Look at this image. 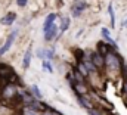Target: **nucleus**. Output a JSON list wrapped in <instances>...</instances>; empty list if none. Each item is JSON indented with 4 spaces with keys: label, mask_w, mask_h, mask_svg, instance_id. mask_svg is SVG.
<instances>
[{
    "label": "nucleus",
    "mask_w": 127,
    "mask_h": 115,
    "mask_svg": "<svg viewBox=\"0 0 127 115\" xmlns=\"http://www.w3.org/2000/svg\"><path fill=\"white\" fill-rule=\"evenodd\" d=\"M86 7H87V3L84 0H75L74 4H72V16L74 18H78Z\"/></svg>",
    "instance_id": "nucleus-1"
},
{
    "label": "nucleus",
    "mask_w": 127,
    "mask_h": 115,
    "mask_svg": "<svg viewBox=\"0 0 127 115\" xmlns=\"http://www.w3.org/2000/svg\"><path fill=\"white\" fill-rule=\"evenodd\" d=\"M106 62H108L109 68H112V69H120L121 68V60L118 59V56L115 53H112V52L106 55Z\"/></svg>",
    "instance_id": "nucleus-2"
},
{
    "label": "nucleus",
    "mask_w": 127,
    "mask_h": 115,
    "mask_svg": "<svg viewBox=\"0 0 127 115\" xmlns=\"http://www.w3.org/2000/svg\"><path fill=\"white\" fill-rule=\"evenodd\" d=\"M16 34H18L16 31H12V34L7 37L6 43H4V44L0 47V56H3V55H4V53L9 50V49H10V46H12V44H13V41H15V37H16Z\"/></svg>",
    "instance_id": "nucleus-3"
},
{
    "label": "nucleus",
    "mask_w": 127,
    "mask_h": 115,
    "mask_svg": "<svg viewBox=\"0 0 127 115\" xmlns=\"http://www.w3.org/2000/svg\"><path fill=\"white\" fill-rule=\"evenodd\" d=\"M90 60H92V63L95 65L96 68H102V66H103V63H105L103 56H102V55H99L97 52H95V53H92V55H90Z\"/></svg>",
    "instance_id": "nucleus-4"
},
{
    "label": "nucleus",
    "mask_w": 127,
    "mask_h": 115,
    "mask_svg": "<svg viewBox=\"0 0 127 115\" xmlns=\"http://www.w3.org/2000/svg\"><path fill=\"white\" fill-rule=\"evenodd\" d=\"M55 21H56V15H55V13H50V15L46 18V21H44V25H43V31H44V34H46L49 29L55 25Z\"/></svg>",
    "instance_id": "nucleus-5"
},
{
    "label": "nucleus",
    "mask_w": 127,
    "mask_h": 115,
    "mask_svg": "<svg viewBox=\"0 0 127 115\" xmlns=\"http://www.w3.org/2000/svg\"><path fill=\"white\" fill-rule=\"evenodd\" d=\"M15 19H16V13L10 12V13H7L4 18H1V19H0V22H1L3 25H12V24L15 22Z\"/></svg>",
    "instance_id": "nucleus-6"
},
{
    "label": "nucleus",
    "mask_w": 127,
    "mask_h": 115,
    "mask_svg": "<svg viewBox=\"0 0 127 115\" xmlns=\"http://www.w3.org/2000/svg\"><path fill=\"white\" fill-rule=\"evenodd\" d=\"M56 32H58V25L55 24L52 28H50L47 32H46V34H44V40H46V41H50V40H52V38L56 35Z\"/></svg>",
    "instance_id": "nucleus-7"
},
{
    "label": "nucleus",
    "mask_w": 127,
    "mask_h": 115,
    "mask_svg": "<svg viewBox=\"0 0 127 115\" xmlns=\"http://www.w3.org/2000/svg\"><path fill=\"white\" fill-rule=\"evenodd\" d=\"M102 35H103V38H105V40H106V41H108V43H109L112 47H114V49H117V43H115V41L111 38V35H109V31H108L106 28H102Z\"/></svg>",
    "instance_id": "nucleus-8"
},
{
    "label": "nucleus",
    "mask_w": 127,
    "mask_h": 115,
    "mask_svg": "<svg viewBox=\"0 0 127 115\" xmlns=\"http://www.w3.org/2000/svg\"><path fill=\"white\" fill-rule=\"evenodd\" d=\"M30 62H31V47H28L27 52H25V55H24L22 66H24V68H28V66H30Z\"/></svg>",
    "instance_id": "nucleus-9"
},
{
    "label": "nucleus",
    "mask_w": 127,
    "mask_h": 115,
    "mask_svg": "<svg viewBox=\"0 0 127 115\" xmlns=\"http://www.w3.org/2000/svg\"><path fill=\"white\" fill-rule=\"evenodd\" d=\"M97 49H99V52H97V53H99V55H102V56H106L108 53H111V52H109V46H106V44H105V43H102V41H100V43H97Z\"/></svg>",
    "instance_id": "nucleus-10"
},
{
    "label": "nucleus",
    "mask_w": 127,
    "mask_h": 115,
    "mask_svg": "<svg viewBox=\"0 0 127 115\" xmlns=\"http://www.w3.org/2000/svg\"><path fill=\"white\" fill-rule=\"evenodd\" d=\"M108 12H109V18H111V28H114V27H115V15H114V7H112V4L108 6Z\"/></svg>",
    "instance_id": "nucleus-11"
},
{
    "label": "nucleus",
    "mask_w": 127,
    "mask_h": 115,
    "mask_svg": "<svg viewBox=\"0 0 127 115\" xmlns=\"http://www.w3.org/2000/svg\"><path fill=\"white\" fill-rule=\"evenodd\" d=\"M69 24H71V19H69V18H64V19H62V24H61V34H62V32H65V31L68 29Z\"/></svg>",
    "instance_id": "nucleus-12"
},
{
    "label": "nucleus",
    "mask_w": 127,
    "mask_h": 115,
    "mask_svg": "<svg viewBox=\"0 0 127 115\" xmlns=\"http://www.w3.org/2000/svg\"><path fill=\"white\" fill-rule=\"evenodd\" d=\"M31 91H32V94L35 96V99H37V100H40V99H41V91H40L38 86H35V84H34V86L31 87Z\"/></svg>",
    "instance_id": "nucleus-13"
},
{
    "label": "nucleus",
    "mask_w": 127,
    "mask_h": 115,
    "mask_svg": "<svg viewBox=\"0 0 127 115\" xmlns=\"http://www.w3.org/2000/svg\"><path fill=\"white\" fill-rule=\"evenodd\" d=\"M41 65H43V69H46V71H49V72H53V68H52V65H50V60H43Z\"/></svg>",
    "instance_id": "nucleus-14"
},
{
    "label": "nucleus",
    "mask_w": 127,
    "mask_h": 115,
    "mask_svg": "<svg viewBox=\"0 0 127 115\" xmlns=\"http://www.w3.org/2000/svg\"><path fill=\"white\" fill-rule=\"evenodd\" d=\"M84 66H87V71H95L96 66L92 63V60H84Z\"/></svg>",
    "instance_id": "nucleus-15"
},
{
    "label": "nucleus",
    "mask_w": 127,
    "mask_h": 115,
    "mask_svg": "<svg viewBox=\"0 0 127 115\" xmlns=\"http://www.w3.org/2000/svg\"><path fill=\"white\" fill-rule=\"evenodd\" d=\"M27 1H28V0H16V4H18L19 7H24V6H27Z\"/></svg>",
    "instance_id": "nucleus-16"
},
{
    "label": "nucleus",
    "mask_w": 127,
    "mask_h": 115,
    "mask_svg": "<svg viewBox=\"0 0 127 115\" xmlns=\"http://www.w3.org/2000/svg\"><path fill=\"white\" fill-rule=\"evenodd\" d=\"M25 115H37L34 111H30V109H27V112H25Z\"/></svg>",
    "instance_id": "nucleus-17"
},
{
    "label": "nucleus",
    "mask_w": 127,
    "mask_h": 115,
    "mask_svg": "<svg viewBox=\"0 0 127 115\" xmlns=\"http://www.w3.org/2000/svg\"><path fill=\"white\" fill-rule=\"evenodd\" d=\"M124 90H126V93H127V74H126V80H124Z\"/></svg>",
    "instance_id": "nucleus-18"
},
{
    "label": "nucleus",
    "mask_w": 127,
    "mask_h": 115,
    "mask_svg": "<svg viewBox=\"0 0 127 115\" xmlns=\"http://www.w3.org/2000/svg\"><path fill=\"white\" fill-rule=\"evenodd\" d=\"M123 27H127V19H124V21H123Z\"/></svg>",
    "instance_id": "nucleus-19"
},
{
    "label": "nucleus",
    "mask_w": 127,
    "mask_h": 115,
    "mask_svg": "<svg viewBox=\"0 0 127 115\" xmlns=\"http://www.w3.org/2000/svg\"><path fill=\"white\" fill-rule=\"evenodd\" d=\"M43 115H52V112H50V114H43Z\"/></svg>",
    "instance_id": "nucleus-20"
}]
</instances>
